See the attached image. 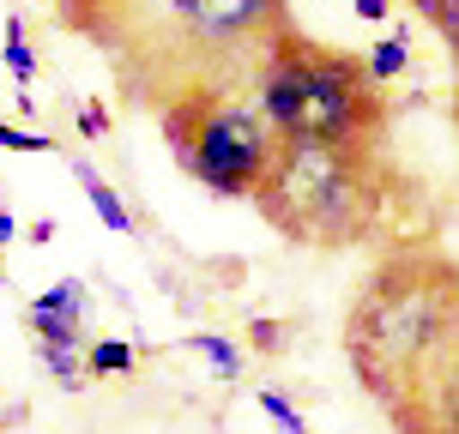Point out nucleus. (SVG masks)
<instances>
[{"label": "nucleus", "instance_id": "f257e3e1", "mask_svg": "<svg viewBox=\"0 0 459 434\" xmlns=\"http://www.w3.org/2000/svg\"><path fill=\"white\" fill-rule=\"evenodd\" d=\"M344 350L363 392L393 416L399 434H454L459 314L447 260L405 253L381 266L344 326Z\"/></svg>", "mask_w": 459, "mask_h": 434}, {"label": "nucleus", "instance_id": "f03ea898", "mask_svg": "<svg viewBox=\"0 0 459 434\" xmlns=\"http://www.w3.org/2000/svg\"><path fill=\"white\" fill-rule=\"evenodd\" d=\"M254 200L266 211V224L302 248H351L381 224L387 193L368 169V145L278 139Z\"/></svg>", "mask_w": 459, "mask_h": 434}, {"label": "nucleus", "instance_id": "7ed1b4c3", "mask_svg": "<svg viewBox=\"0 0 459 434\" xmlns=\"http://www.w3.org/2000/svg\"><path fill=\"white\" fill-rule=\"evenodd\" d=\"M266 127L278 139H321V145H368L381 127V97L363 61L339 48H308V43H278L266 55L260 91H254Z\"/></svg>", "mask_w": 459, "mask_h": 434}, {"label": "nucleus", "instance_id": "20e7f679", "mask_svg": "<svg viewBox=\"0 0 459 434\" xmlns=\"http://www.w3.org/2000/svg\"><path fill=\"white\" fill-rule=\"evenodd\" d=\"M163 133L176 145V163L224 200H254L278 151V133L248 91H182L176 109H163Z\"/></svg>", "mask_w": 459, "mask_h": 434}, {"label": "nucleus", "instance_id": "39448f33", "mask_svg": "<svg viewBox=\"0 0 459 434\" xmlns=\"http://www.w3.org/2000/svg\"><path fill=\"white\" fill-rule=\"evenodd\" d=\"M284 0H152V13L169 19L187 43H254L273 30Z\"/></svg>", "mask_w": 459, "mask_h": 434}, {"label": "nucleus", "instance_id": "423d86ee", "mask_svg": "<svg viewBox=\"0 0 459 434\" xmlns=\"http://www.w3.org/2000/svg\"><path fill=\"white\" fill-rule=\"evenodd\" d=\"M24 320H30V338H37V344L85 350V344H91V284H85V277H61V284H48L43 296L24 308Z\"/></svg>", "mask_w": 459, "mask_h": 434}, {"label": "nucleus", "instance_id": "0eeeda50", "mask_svg": "<svg viewBox=\"0 0 459 434\" xmlns=\"http://www.w3.org/2000/svg\"><path fill=\"white\" fill-rule=\"evenodd\" d=\"M73 182L85 187V200H91L97 224H103V229H115V235H134V211L121 206V193H115V187L103 182V175H97V169H91V163H85V157L73 163Z\"/></svg>", "mask_w": 459, "mask_h": 434}, {"label": "nucleus", "instance_id": "6e6552de", "mask_svg": "<svg viewBox=\"0 0 459 434\" xmlns=\"http://www.w3.org/2000/svg\"><path fill=\"white\" fill-rule=\"evenodd\" d=\"M182 344L194 350V356H206L212 374H218L224 387H236V380H242V368H248V350H242L236 338H224V332H187Z\"/></svg>", "mask_w": 459, "mask_h": 434}, {"label": "nucleus", "instance_id": "1a4fd4ad", "mask_svg": "<svg viewBox=\"0 0 459 434\" xmlns=\"http://www.w3.org/2000/svg\"><path fill=\"white\" fill-rule=\"evenodd\" d=\"M85 374H91V380L134 374V344H127V338H91V344H85Z\"/></svg>", "mask_w": 459, "mask_h": 434}, {"label": "nucleus", "instance_id": "9d476101", "mask_svg": "<svg viewBox=\"0 0 459 434\" xmlns=\"http://www.w3.org/2000/svg\"><path fill=\"white\" fill-rule=\"evenodd\" d=\"M37 362L61 380V392H85L91 374H85V350H55V344H37Z\"/></svg>", "mask_w": 459, "mask_h": 434}, {"label": "nucleus", "instance_id": "9b49d317", "mask_svg": "<svg viewBox=\"0 0 459 434\" xmlns=\"http://www.w3.org/2000/svg\"><path fill=\"white\" fill-rule=\"evenodd\" d=\"M405 67H411V43H405V37H381V43L368 48V61H363V72L375 79V85H387V79H399Z\"/></svg>", "mask_w": 459, "mask_h": 434}, {"label": "nucleus", "instance_id": "f8f14e48", "mask_svg": "<svg viewBox=\"0 0 459 434\" xmlns=\"http://www.w3.org/2000/svg\"><path fill=\"white\" fill-rule=\"evenodd\" d=\"M0 61H6V72H13L19 91L37 79V48L24 43V19H6V48H0Z\"/></svg>", "mask_w": 459, "mask_h": 434}, {"label": "nucleus", "instance_id": "ddd939ff", "mask_svg": "<svg viewBox=\"0 0 459 434\" xmlns=\"http://www.w3.org/2000/svg\"><path fill=\"white\" fill-rule=\"evenodd\" d=\"M260 411L278 422V434H315L308 422H302V411H297V404H290V398H284L278 387H260Z\"/></svg>", "mask_w": 459, "mask_h": 434}, {"label": "nucleus", "instance_id": "4468645a", "mask_svg": "<svg viewBox=\"0 0 459 434\" xmlns=\"http://www.w3.org/2000/svg\"><path fill=\"white\" fill-rule=\"evenodd\" d=\"M0 151H24V157H37V151H55V139H48V133H30V127H13V121H0Z\"/></svg>", "mask_w": 459, "mask_h": 434}, {"label": "nucleus", "instance_id": "2eb2a0df", "mask_svg": "<svg viewBox=\"0 0 459 434\" xmlns=\"http://www.w3.org/2000/svg\"><path fill=\"white\" fill-rule=\"evenodd\" d=\"M248 344L260 350V356H278V350H284V320H273V314L248 320Z\"/></svg>", "mask_w": 459, "mask_h": 434}, {"label": "nucleus", "instance_id": "dca6fc26", "mask_svg": "<svg viewBox=\"0 0 459 434\" xmlns=\"http://www.w3.org/2000/svg\"><path fill=\"white\" fill-rule=\"evenodd\" d=\"M73 127H79L85 139H103V133H109V109L91 97V103H79V109H73Z\"/></svg>", "mask_w": 459, "mask_h": 434}, {"label": "nucleus", "instance_id": "f3484780", "mask_svg": "<svg viewBox=\"0 0 459 434\" xmlns=\"http://www.w3.org/2000/svg\"><path fill=\"white\" fill-rule=\"evenodd\" d=\"M55 235H61V224H55V217H37V224L24 229V242H30V248H48Z\"/></svg>", "mask_w": 459, "mask_h": 434}, {"label": "nucleus", "instance_id": "a211bd4d", "mask_svg": "<svg viewBox=\"0 0 459 434\" xmlns=\"http://www.w3.org/2000/svg\"><path fill=\"white\" fill-rule=\"evenodd\" d=\"M387 13H393V0H357V19L363 24H381Z\"/></svg>", "mask_w": 459, "mask_h": 434}, {"label": "nucleus", "instance_id": "6ab92c4d", "mask_svg": "<svg viewBox=\"0 0 459 434\" xmlns=\"http://www.w3.org/2000/svg\"><path fill=\"white\" fill-rule=\"evenodd\" d=\"M6 242H19V217L0 206V248H6Z\"/></svg>", "mask_w": 459, "mask_h": 434}, {"label": "nucleus", "instance_id": "aec40b11", "mask_svg": "<svg viewBox=\"0 0 459 434\" xmlns=\"http://www.w3.org/2000/svg\"><path fill=\"white\" fill-rule=\"evenodd\" d=\"M0 290H6V260H0Z\"/></svg>", "mask_w": 459, "mask_h": 434}]
</instances>
